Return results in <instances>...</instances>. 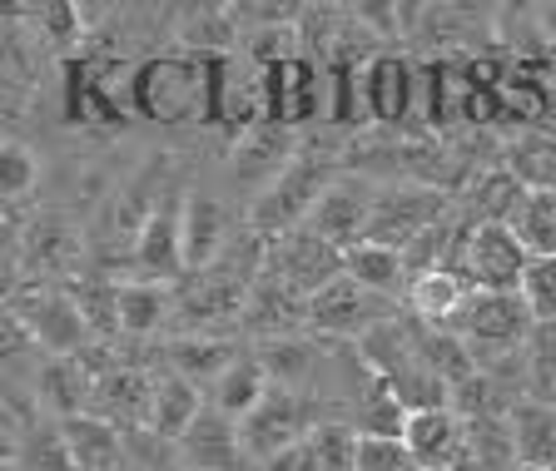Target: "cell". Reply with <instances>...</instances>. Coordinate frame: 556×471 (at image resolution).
Instances as JSON below:
<instances>
[{
  "mask_svg": "<svg viewBox=\"0 0 556 471\" xmlns=\"http://www.w3.org/2000/svg\"><path fill=\"white\" fill-rule=\"evenodd\" d=\"M328 189H333V160H324L318 150H299L289 169L278 174L268 189H258V199L249 204V229H254V239L274 243V239H283V233L303 229Z\"/></svg>",
  "mask_w": 556,
  "mask_h": 471,
  "instance_id": "1",
  "label": "cell"
},
{
  "mask_svg": "<svg viewBox=\"0 0 556 471\" xmlns=\"http://www.w3.org/2000/svg\"><path fill=\"white\" fill-rule=\"evenodd\" d=\"M527 264H532V253L521 249L511 224H477L472 219L467 229H457L442 268L463 273L472 293H517Z\"/></svg>",
  "mask_w": 556,
  "mask_h": 471,
  "instance_id": "2",
  "label": "cell"
},
{
  "mask_svg": "<svg viewBox=\"0 0 556 471\" xmlns=\"http://www.w3.org/2000/svg\"><path fill=\"white\" fill-rule=\"evenodd\" d=\"M447 219H452V204H447L442 189H432V184H388V189L372 194L368 239L407 253L422 233H432L438 224H447Z\"/></svg>",
  "mask_w": 556,
  "mask_h": 471,
  "instance_id": "3",
  "label": "cell"
},
{
  "mask_svg": "<svg viewBox=\"0 0 556 471\" xmlns=\"http://www.w3.org/2000/svg\"><path fill=\"white\" fill-rule=\"evenodd\" d=\"M318 422H324V417H318V407H313L303 392L268 387V397L254 407V417L239 427V437H243V451H249V457L258 461V471H264L278 451L299 447Z\"/></svg>",
  "mask_w": 556,
  "mask_h": 471,
  "instance_id": "4",
  "label": "cell"
},
{
  "mask_svg": "<svg viewBox=\"0 0 556 471\" xmlns=\"http://www.w3.org/2000/svg\"><path fill=\"white\" fill-rule=\"evenodd\" d=\"M264 273L274 283H283L289 293L299 298H313V293H324L333 278H343V253L333 243H324L318 233L308 229H293L283 239L264 243Z\"/></svg>",
  "mask_w": 556,
  "mask_h": 471,
  "instance_id": "5",
  "label": "cell"
},
{
  "mask_svg": "<svg viewBox=\"0 0 556 471\" xmlns=\"http://www.w3.org/2000/svg\"><path fill=\"white\" fill-rule=\"evenodd\" d=\"M388 318H397V308L388 298H378V293H368L363 283H353V278H333V283L324 288V293H313L308 298V328L324 338H368L372 328H382Z\"/></svg>",
  "mask_w": 556,
  "mask_h": 471,
  "instance_id": "6",
  "label": "cell"
},
{
  "mask_svg": "<svg viewBox=\"0 0 556 471\" xmlns=\"http://www.w3.org/2000/svg\"><path fill=\"white\" fill-rule=\"evenodd\" d=\"M11 313L21 318V328L30 333L35 347H50V357H75V353H85L94 338L85 313H80V303L70 298V293H60V288L25 293Z\"/></svg>",
  "mask_w": 556,
  "mask_h": 471,
  "instance_id": "7",
  "label": "cell"
},
{
  "mask_svg": "<svg viewBox=\"0 0 556 471\" xmlns=\"http://www.w3.org/2000/svg\"><path fill=\"white\" fill-rule=\"evenodd\" d=\"M135 278L150 283H169V278L189 273L185 268V199H160L154 214L144 219V229L135 233Z\"/></svg>",
  "mask_w": 556,
  "mask_h": 471,
  "instance_id": "8",
  "label": "cell"
},
{
  "mask_svg": "<svg viewBox=\"0 0 556 471\" xmlns=\"http://www.w3.org/2000/svg\"><path fill=\"white\" fill-rule=\"evenodd\" d=\"M372 194H378V189L363 184V179H333V189L318 199V208L308 214L303 229L318 233L324 243H333L338 253L358 249L372 224Z\"/></svg>",
  "mask_w": 556,
  "mask_h": 471,
  "instance_id": "9",
  "label": "cell"
},
{
  "mask_svg": "<svg viewBox=\"0 0 556 471\" xmlns=\"http://www.w3.org/2000/svg\"><path fill=\"white\" fill-rule=\"evenodd\" d=\"M154 387H160V378H150L144 368L110 362L100 372V382H94V417L115 422L119 432H144L154 407Z\"/></svg>",
  "mask_w": 556,
  "mask_h": 471,
  "instance_id": "10",
  "label": "cell"
},
{
  "mask_svg": "<svg viewBox=\"0 0 556 471\" xmlns=\"http://www.w3.org/2000/svg\"><path fill=\"white\" fill-rule=\"evenodd\" d=\"M179 467L185 471H243V467H254V457L243 451L239 427L229 417H219L214 407H204V417L179 442Z\"/></svg>",
  "mask_w": 556,
  "mask_h": 471,
  "instance_id": "11",
  "label": "cell"
},
{
  "mask_svg": "<svg viewBox=\"0 0 556 471\" xmlns=\"http://www.w3.org/2000/svg\"><path fill=\"white\" fill-rule=\"evenodd\" d=\"M229 208L214 194H185V268L204 273L229 253Z\"/></svg>",
  "mask_w": 556,
  "mask_h": 471,
  "instance_id": "12",
  "label": "cell"
},
{
  "mask_svg": "<svg viewBox=\"0 0 556 471\" xmlns=\"http://www.w3.org/2000/svg\"><path fill=\"white\" fill-rule=\"evenodd\" d=\"M467 422L452 407H422V412H407L403 442L413 447V457L422 461V471H452L457 451H463Z\"/></svg>",
  "mask_w": 556,
  "mask_h": 471,
  "instance_id": "13",
  "label": "cell"
},
{
  "mask_svg": "<svg viewBox=\"0 0 556 471\" xmlns=\"http://www.w3.org/2000/svg\"><path fill=\"white\" fill-rule=\"evenodd\" d=\"M94 382H100V372L80 353L50 357L46 368H40V397H46L50 412H60V422H70V417L94 412Z\"/></svg>",
  "mask_w": 556,
  "mask_h": 471,
  "instance_id": "14",
  "label": "cell"
},
{
  "mask_svg": "<svg viewBox=\"0 0 556 471\" xmlns=\"http://www.w3.org/2000/svg\"><path fill=\"white\" fill-rule=\"evenodd\" d=\"M115 308H119V333L125 338H150L179 308V293L169 283H150V278H125L115 288Z\"/></svg>",
  "mask_w": 556,
  "mask_h": 471,
  "instance_id": "15",
  "label": "cell"
},
{
  "mask_svg": "<svg viewBox=\"0 0 556 471\" xmlns=\"http://www.w3.org/2000/svg\"><path fill=\"white\" fill-rule=\"evenodd\" d=\"M308 322V298H299V293H289L283 283H274V278H258L254 283V298H249V313H243V328L258 338H268V343H289L293 328H303Z\"/></svg>",
  "mask_w": 556,
  "mask_h": 471,
  "instance_id": "16",
  "label": "cell"
},
{
  "mask_svg": "<svg viewBox=\"0 0 556 471\" xmlns=\"http://www.w3.org/2000/svg\"><path fill=\"white\" fill-rule=\"evenodd\" d=\"M65 427V442H70V457H75V471H125V432L104 417L85 412V417H70Z\"/></svg>",
  "mask_w": 556,
  "mask_h": 471,
  "instance_id": "17",
  "label": "cell"
},
{
  "mask_svg": "<svg viewBox=\"0 0 556 471\" xmlns=\"http://www.w3.org/2000/svg\"><path fill=\"white\" fill-rule=\"evenodd\" d=\"M204 397H199V387L189 378H179V372H164L160 387H154V407H150V432L154 442H185L189 427L204 417Z\"/></svg>",
  "mask_w": 556,
  "mask_h": 471,
  "instance_id": "18",
  "label": "cell"
},
{
  "mask_svg": "<svg viewBox=\"0 0 556 471\" xmlns=\"http://www.w3.org/2000/svg\"><path fill=\"white\" fill-rule=\"evenodd\" d=\"M268 387H274V378H268L264 357H239V362L208 387V407L219 417H229L233 427H243L254 417V407L268 397Z\"/></svg>",
  "mask_w": 556,
  "mask_h": 471,
  "instance_id": "19",
  "label": "cell"
},
{
  "mask_svg": "<svg viewBox=\"0 0 556 471\" xmlns=\"http://www.w3.org/2000/svg\"><path fill=\"white\" fill-rule=\"evenodd\" d=\"M472 298V288H467L463 273H452V268H432V273H417L407 283V308H413L417 322H428V328H452V318L467 308Z\"/></svg>",
  "mask_w": 556,
  "mask_h": 471,
  "instance_id": "20",
  "label": "cell"
},
{
  "mask_svg": "<svg viewBox=\"0 0 556 471\" xmlns=\"http://www.w3.org/2000/svg\"><path fill=\"white\" fill-rule=\"evenodd\" d=\"M507 422H511V442H517L521 467L552 471L556 467V407L536 403V397H521Z\"/></svg>",
  "mask_w": 556,
  "mask_h": 471,
  "instance_id": "21",
  "label": "cell"
},
{
  "mask_svg": "<svg viewBox=\"0 0 556 471\" xmlns=\"http://www.w3.org/2000/svg\"><path fill=\"white\" fill-rule=\"evenodd\" d=\"M343 273L353 278V283H363L368 293H378V298H393V293H403V288L413 283L403 253L388 249V243H372V239H363L358 249L343 253Z\"/></svg>",
  "mask_w": 556,
  "mask_h": 471,
  "instance_id": "22",
  "label": "cell"
},
{
  "mask_svg": "<svg viewBox=\"0 0 556 471\" xmlns=\"http://www.w3.org/2000/svg\"><path fill=\"white\" fill-rule=\"evenodd\" d=\"M169 372H179V378H189L194 387H214V382L224 378V372L239 362V353H233L224 338H208V333H189V338H174L169 343Z\"/></svg>",
  "mask_w": 556,
  "mask_h": 471,
  "instance_id": "23",
  "label": "cell"
},
{
  "mask_svg": "<svg viewBox=\"0 0 556 471\" xmlns=\"http://www.w3.org/2000/svg\"><path fill=\"white\" fill-rule=\"evenodd\" d=\"M527 194H532V189L521 184L507 164H497V169H482L472 179L467 204H472L477 224H511V219H517V208L527 204Z\"/></svg>",
  "mask_w": 556,
  "mask_h": 471,
  "instance_id": "24",
  "label": "cell"
},
{
  "mask_svg": "<svg viewBox=\"0 0 556 471\" xmlns=\"http://www.w3.org/2000/svg\"><path fill=\"white\" fill-rule=\"evenodd\" d=\"M5 461H15L21 471H75V457H70V442L60 422L21 427L15 447H5Z\"/></svg>",
  "mask_w": 556,
  "mask_h": 471,
  "instance_id": "25",
  "label": "cell"
},
{
  "mask_svg": "<svg viewBox=\"0 0 556 471\" xmlns=\"http://www.w3.org/2000/svg\"><path fill=\"white\" fill-rule=\"evenodd\" d=\"M502 164H507L532 194H552L556 189V135H542V129H536V135L511 139Z\"/></svg>",
  "mask_w": 556,
  "mask_h": 471,
  "instance_id": "26",
  "label": "cell"
},
{
  "mask_svg": "<svg viewBox=\"0 0 556 471\" xmlns=\"http://www.w3.org/2000/svg\"><path fill=\"white\" fill-rule=\"evenodd\" d=\"M511 233L532 258H556V189L552 194H527V204L511 219Z\"/></svg>",
  "mask_w": 556,
  "mask_h": 471,
  "instance_id": "27",
  "label": "cell"
},
{
  "mask_svg": "<svg viewBox=\"0 0 556 471\" xmlns=\"http://www.w3.org/2000/svg\"><path fill=\"white\" fill-rule=\"evenodd\" d=\"M358 442L363 432H353V422H338V417H324L308 432V451L318 471H358Z\"/></svg>",
  "mask_w": 556,
  "mask_h": 471,
  "instance_id": "28",
  "label": "cell"
},
{
  "mask_svg": "<svg viewBox=\"0 0 556 471\" xmlns=\"http://www.w3.org/2000/svg\"><path fill=\"white\" fill-rule=\"evenodd\" d=\"M407 100H413V75L397 60H378L368 69V110L378 119H403Z\"/></svg>",
  "mask_w": 556,
  "mask_h": 471,
  "instance_id": "29",
  "label": "cell"
},
{
  "mask_svg": "<svg viewBox=\"0 0 556 471\" xmlns=\"http://www.w3.org/2000/svg\"><path fill=\"white\" fill-rule=\"evenodd\" d=\"M527 397L556 407V322H536L527 343Z\"/></svg>",
  "mask_w": 556,
  "mask_h": 471,
  "instance_id": "30",
  "label": "cell"
},
{
  "mask_svg": "<svg viewBox=\"0 0 556 471\" xmlns=\"http://www.w3.org/2000/svg\"><path fill=\"white\" fill-rule=\"evenodd\" d=\"M517 293L527 298L536 322H556V258H532Z\"/></svg>",
  "mask_w": 556,
  "mask_h": 471,
  "instance_id": "31",
  "label": "cell"
},
{
  "mask_svg": "<svg viewBox=\"0 0 556 471\" xmlns=\"http://www.w3.org/2000/svg\"><path fill=\"white\" fill-rule=\"evenodd\" d=\"M358 471H422V461L413 457L403 437H368L358 442Z\"/></svg>",
  "mask_w": 556,
  "mask_h": 471,
  "instance_id": "32",
  "label": "cell"
},
{
  "mask_svg": "<svg viewBox=\"0 0 556 471\" xmlns=\"http://www.w3.org/2000/svg\"><path fill=\"white\" fill-rule=\"evenodd\" d=\"M35 154L25 150V144H11L5 139V150H0V189H5V199H21L35 189Z\"/></svg>",
  "mask_w": 556,
  "mask_h": 471,
  "instance_id": "33",
  "label": "cell"
},
{
  "mask_svg": "<svg viewBox=\"0 0 556 471\" xmlns=\"http://www.w3.org/2000/svg\"><path fill=\"white\" fill-rule=\"evenodd\" d=\"M264 471H318V461H313V451H308V437L299 442V447H289V451H278L274 461H268Z\"/></svg>",
  "mask_w": 556,
  "mask_h": 471,
  "instance_id": "34",
  "label": "cell"
},
{
  "mask_svg": "<svg viewBox=\"0 0 556 471\" xmlns=\"http://www.w3.org/2000/svg\"><path fill=\"white\" fill-rule=\"evenodd\" d=\"M517 471H536V467H517Z\"/></svg>",
  "mask_w": 556,
  "mask_h": 471,
  "instance_id": "35",
  "label": "cell"
},
{
  "mask_svg": "<svg viewBox=\"0 0 556 471\" xmlns=\"http://www.w3.org/2000/svg\"><path fill=\"white\" fill-rule=\"evenodd\" d=\"M552 471H556V467H552Z\"/></svg>",
  "mask_w": 556,
  "mask_h": 471,
  "instance_id": "36",
  "label": "cell"
}]
</instances>
